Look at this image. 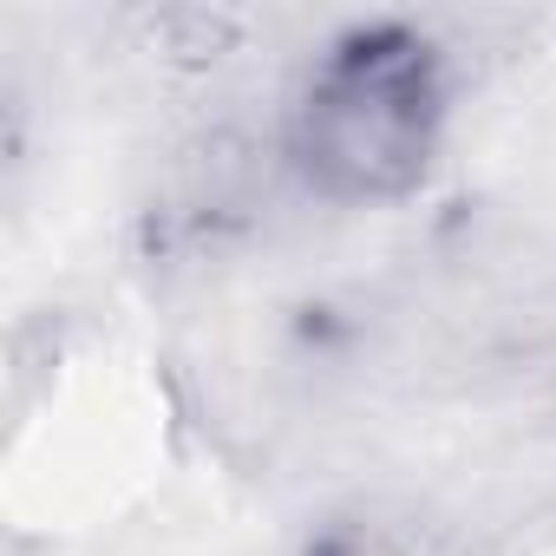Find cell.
I'll use <instances>...</instances> for the list:
<instances>
[{
    "label": "cell",
    "instance_id": "obj_1",
    "mask_svg": "<svg viewBox=\"0 0 556 556\" xmlns=\"http://www.w3.org/2000/svg\"><path fill=\"white\" fill-rule=\"evenodd\" d=\"M445 131V73L426 34L374 21L341 34L289 112L295 170L334 203H393L419 190Z\"/></svg>",
    "mask_w": 556,
    "mask_h": 556
}]
</instances>
